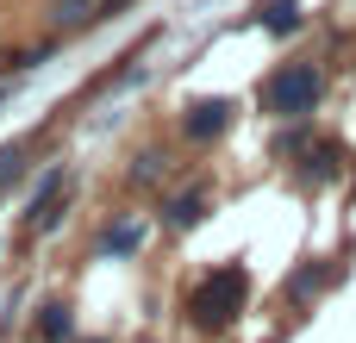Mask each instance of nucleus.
I'll return each instance as SVG.
<instances>
[{"instance_id": "1", "label": "nucleus", "mask_w": 356, "mask_h": 343, "mask_svg": "<svg viewBox=\"0 0 356 343\" xmlns=\"http://www.w3.org/2000/svg\"><path fill=\"white\" fill-rule=\"evenodd\" d=\"M244 300H250V275H244L238 262H225V269H213V275L194 287L188 312H194V325H200V331H232V325H238V312H244Z\"/></svg>"}, {"instance_id": "2", "label": "nucleus", "mask_w": 356, "mask_h": 343, "mask_svg": "<svg viewBox=\"0 0 356 343\" xmlns=\"http://www.w3.org/2000/svg\"><path fill=\"white\" fill-rule=\"evenodd\" d=\"M325 94V75L313 62H282L269 81H263V112L269 119H307Z\"/></svg>"}, {"instance_id": "3", "label": "nucleus", "mask_w": 356, "mask_h": 343, "mask_svg": "<svg viewBox=\"0 0 356 343\" xmlns=\"http://www.w3.org/2000/svg\"><path fill=\"white\" fill-rule=\"evenodd\" d=\"M232 100H194L188 112H181V137L188 144H213V137H225V125H232Z\"/></svg>"}, {"instance_id": "4", "label": "nucleus", "mask_w": 356, "mask_h": 343, "mask_svg": "<svg viewBox=\"0 0 356 343\" xmlns=\"http://www.w3.org/2000/svg\"><path fill=\"white\" fill-rule=\"evenodd\" d=\"M200 212H207V187H188V194H175V200L163 206L169 231H194V225H200Z\"/></svg>"}, {"instance_id": "5", "label": "nucleus", "mask_w": 356, "mask_h": 343, "mask_svg": "<svg viewBox=\"0 0 356 343\" xmlns=\"http://www.w3.org/2000/svg\"><path fill=\"white\" fill-rule=\"evenodd\" d=\"M307 175H313V181H338V175H344V150H338V144L307 150Z\"/></svg>"}, {"instance_id": "6", "label": "nucleus", "mask_w": 356, "mask_h": 343, "mask_svg": "<svg viewBox=\"0 0 356 343\" xmlns=\"http://www.w3.org/2000/svg\"><path fill=\"white\" fill-rule=\"evenodd\" d=\"M138 244H144V225H138V219H125V225H113V231L100 237V250H106V256H131Z\"/></svg>"}, {"instance_id": "7", "label": "nucleus", "mask_w": 356, "mask_h": 343, "mask_svg": "<svg viewBox=\"0 0 356 343\" xmlns=\"http://www.w3.org/2000/svg\"><path fill=\"white\" fill-rule=\"evenodd\" d=\"M69 331H75L69 306H44V319H38V337H44V343H69Z\"/></svg>"}, {"instance_id": "8", "label": "nucleus", "mask_w": 356, "mask_h": 343, "mask_svg": "<svg viewBox=\"0 0 356 343\" xmlns=\"http://www.w3.org/2000/svg\"><path fill=\"white\" fill-rule=\"evenodd\" d=\"M263 25H269V31H275V37H294V31H300V6H294V0H275V6H269V19H263Z\"/></svg>"}, {"instance_id": "9", "label": "nucleus", "mask_w": 356, "mask_h": 343, "mask_svg": "<svg viewBox=\"0 0 356 343\" xmlns=\"http://www.w3.org/2000/svg\"><path fill=\"white\" fill-rule=\"evenodd\" d=\"M50 19H56L63 31H75V25H88V19H94V0H56V6H50Z\"/></svg>"}, {"instance_id": "10", "label": "nucleus", "mask_w": 356, "mask_h": 343, "mask_svg": "<svg viewBox=\"0 0 356 343\" xmlns=\"http://www.w3.org/2000/svg\"><path fill=\"white\" fill-rule=\"evenodd\" d=\"M25 156H31V144H6V150H0V187H13V181L25 175Z\"/></svg>"}, {"instance_id": "11", "label": "nucleus", "mask_w": 356, "mask_h": 343, "mask_svg": "<svg viewBox=\"0 0 356 343\" xmlns=\"http://www.w3.org/2000/svg\"><path fill=\"white\" fill-rule=\"evenodd\" d=\"M325 281H332V269H300V275L288 281V294H294V300H307V294H319Z\"/></svg>"}]
</instances>
